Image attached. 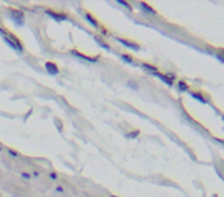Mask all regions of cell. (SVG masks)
Returning <instances> with one entry per match:
<instances>
[{
  "instance_id": "obj_1",
  "label": "cell",
  "mask_w": 224,
  "mask_h": 197,
  "mask_svg": "<svg viewBox=\"0 0 224 197\" xmlns=\"http://www.w3.org/2000/svg\"><path fill=\"white\" fill-rule=\"evenodd\" d=\"M9 17L14 20V22H16L18 26H22V25L25 23V17H23L22 12H18V11H11V12H9Z\"/></svg>"
},
{
  "instance_id": "obj_2",
  "label": "cell",
  "mask_w": 224,
  "mask_h": 197,
  "mask_svg": "<svg viewBox=\"0 0 224 197\" xmlns=\"http://www.w3.org/2000/svg\"><path fill=\"white\" fill-rule=\"evenodd\" d=\"M115 40H117V42H120V43L123 45V46H126V48H131V49H135V51H137V49H140V46H138L137 43H134V42H129V40L120 39V37H117Z\"/></svg>"
},
{
  "instance_id": "obj_3",
  "label": "cell",
  "mask_w": 224,
  "mask_h": 197,
  "mask_svg": "<svg viewBox=\"0 0 224 197\" xmlns=\"http://www.w3.org/2000/svg\"><path fill=\"white\" fill-rule=\"evenodd\" d=\"M45 68H46V71H48L51 76H57L58 74V68L55 63H52V62H48V63H45Z\"/></svg>"
},
{
  "instance_id": "obj_4",
  "label": "cell",
  "mask_w": 224,
  "mask_h": 197,
  "mask_svg": "<svg viewBox=\"0 0 224 197\" xmlns=\"http://www.w3.org/2000/svg\"><path fill=\"white\" fill-rule=\"evenodd\" d=\"M71 52H72V56L80 57V59L86 60V62H91V63H94V62H98V59H97V57H87V56H85V54H81V52H78V51H71Z\"/></svg>"
},
{
  "instance_id": "obj_5",
  "label": "cell",
  "mask_w": 224,
  "mask_h": 197,
  "mask_svg": "<svg viewBox=\"0 0 224 197\" xmlns=\"http://www.w3.org/2000/svg\"><path fill=\"white\" fill-rule=\"evenodd\" d=\"M157 77L161 80V82H164L167 86H172V85H174V80H172L171 77H169V74H160V72H158V74H157Z\"/></svg>"
},
{
  "instance_id": "obj_6",
  "label": "cell",
  "mask_w": 224,
  "mask_h": 197,
  "mask_svg": "<svg viewBox=\"0 0 224 197\" xmlns=\"http://www.w3.org/2000/svg\"><path fill=\"white\" fill-rule=\"evenodd\" d=\"M46 14H48L49 17H52V19L58 20V22H62V20H68V17H66V16H60V14H57V12H52V11H48Z\"/></svg>"
},
{
  "instance_id": "obj_7",
  "label": "cell",
  "mask_w": 224,
  "mask_h": 197,
  "mask_svg": "<svg viewBox=\"0 0 224 197\" xmlns=\"http://www.w3.org/2000/svg\"><path fill=\"white\" fill-rule=\"evenodd\" d=\"M141 66H143V69H146V71H149V72H154L155 76L158 74V69L155 66H152V65H147V63H141Z\"/></svg>"
},
{
  "instance_id": "obj_8",
  "label": "cell",
  "mask_w": 224,
  "mask_h": 197,
  "mask_svg": "<svg viewBox=\"0 0 224 197\" xmlns=\"http://www.w3.org/2000/svg\"><path fill=\"white\" fill-rule=\"evenodd\" d=\"M85 17H86V20H87L89 23H92V26H94V28H100V26H98V22H97V20L94 19L91 14H85Z\"/></svg>"
},
{
  "instance_id": "obj_9",
  "label": "cell",
  "mask_w": 224,
  "mask_h": 197,
  "mask_svg": "<svg viewBox=\"0 0 224 197\" xmlns=\"http://www.w3.org/2000/svg\"><path fill=\"white\" fill-rule=\"evenodd\" d=\"M191 96H192L193 99H196V100H200L201 103H206V102H207V100H206L204 97H203L201 94H198V92H191Z\"/></svg>"
},
{
  "instance_id": "obj_10",
  "label": "cell",
  "mask_w": 224,
  "mask_h": 197,
  "mask_svg": "<svg viewBox=\"0 0 224 197\" xmlns=\"http://www.w3.org/2000/svg\"><path fill=\"white\" fill-rule=\"evenodd\" d=\"M140 6H141V8H143V9H146V11L149 12V14H152V16L155 14V11H154V9L151 8V6H147L146 3H143V2H141V3H140Z\"/></svg>"
},
{
  "instance_id": "obj_11",
  "label": "cell",
  "mask_w": 224,
  "mask_h": 197,
  "mask_svg": "<svg viewBox=\"0 0 224 197\" xmlns=\"http://www.w3.org/2000/svg\"><path fill=\"white\" fill-rule=\"evenodd\" d=\"M95 42H97V43H98L100 46H103V48H105V49H107V51H111V46H109V45H106L105 42H101V40H100L98 37H95Z\"/></svg>"
},
{
  "instance_id": "obj_12",
  "label": "cell",
  "mask_w": 224,
  "mask_h": 197,
  "mask_svg": "<svg viewBox=\"0 0 224 197\" xmlns=\"http://www.w3.org/2000/svg\"><path fill=\"white\" fill-rule=\"evenodd\" d=\"M121 60H124V62H127V63H132L134 62V59L131 57V56H127V54H121Z\"/></svg>"
},
{
  "instance_id": "obj_13",
  "label": "cell",
  "mask_w": 224,
  "mask_h": 197,
  "mask_svg": "<svg viewBox=\"0 0 224 197\" xmlns=\"http://www.w3.org/2000/svg\"><path fill=\"white\" fill-rule=\"evenodd\" d=\"M178 90L180 91H187V85L183 82V80H181V82H178Z\"/></svg>"
},
{
  "instance_id": "obj_14",
  "label": "cell",
  "mask_w": 224,
  "mask_h": 197,
  "mask_svg": "<svg viewBox=\"0 0 224 197\" xmlns=\"http://www.w3.org/2000/svg\"><path fill=\"white\" fill-rule=\"evenodd\" d=\"M117 2H118L120 5H123V6H126V8H127L129 11H131V5H129V3H126V2H123V0H117Z\"/></svg>"
},
{
  "instance_id": "obj_15",
  "label": "cell",
  "mask_w": 224,
  "mask_h": 197,
  "mask_svg": "<svg viewBox=\"0 0 224 197\" xmlns=\"http://www.w3.org/2000/svg\"><path fill=\"white\" fill-rule=\"evenodd\" d=\"M22 177L28 180V179H31V174H29V173H22Z\"/></svg>"
},
{
  "instance_id": "obj_16",
  "label": "cell",
  "mask_w": 224,
  "mask_h": 197,
  "mask_svg": "<svg viewBox=\"0 0 224 197\" xmlns=\"http://www.w3.org/2000/svg\"><path fill=\"white\" fill-rule=\"evenodd\" d=\"M55 191H57V193H63L65 189H63V186H55Z\"/></svg>"
},
{
  "instance_id": "obj_17",
  "label": "cell",
  "mask_w": 224,
  "mask_h": 197,
  "mask_svg": "<svg viewBox=\"0 0 224 197\" xmlns=\"http://www.w3.org/2000/svg\"><path fill=\"white\" fill-rule=\"evenodd\" d=\"M49 177H51L52 180H55V179H57V174H55V173H51V174H49Z\"/></svg>"
},
{
  "instance_id": "obj_18",
  "label": "cell",
  "mask_w": 224,
  "mask_h": 197,
  "mask_svg": "<svg viewBox=\"0 0 224 197\" xmlns=\"http://www.w3.org/2000/svg\"><path fill=\"white\" fill-rule=\"evenodd\" d=\"M216 59H218V60H221V62L224 63V57L221 56V54H216Z\"/></svg>"
},
{
  "instance_id": "obj_19",
  "label": "cell",
  "mask_w": 224,
  "mask_h": 197,
  "mask_svg": "<svg viewBox=\"0 0 224 197\" xmlns=\"http://www.w3.org/2000/svg\"><path fill=\"white\" fill-rule=\"evenodd\" d=\"M9 154H11V155H14V157H17V155H18L16 151H12V149H9Z\"/></svg>"
},
{
  "instance_id": "obj_20",
  "label": "cell",
  "mask_w": 224,
  "mask_h": 197,
  "mask_svg": "<svg viewBox=\"0 0 224 197\" xmlns=\"http://www.w3.org/2000/svg\"><path fill=\"white\" fill-rule=\"evenodd\" d=\"M111 197H117V196H111Z\"/></svg>"
},
{
  "instance_id": "obj_21",
  "label": "cell",
  "mask_w": 224,
  "mask_h": 197,
  "mask_svg": "<svg viewBox=\"0 0 224 197\" xmlns=\"http://www.w3.org/2000/svg\"><path fill=\"white\" fill-rule=\"evenodd\" d=\"M221 51H223V54H224V49H221Z\"/></svg>"
},
{
  "instance_id": "obj_22",
  "label": "cell",
  "mask_w": 224,
  "mask_h": 197,
  "mask_svg": "<svg viewBox=\"0 0 224 197\" xmlns=\"http://www.w3.org/2000/svg\"><path fill=\"white\" fill-rule=\"evenodd\" d=\"M0 151H2V148H0Z\"/></svg>"
}]
</instances>
